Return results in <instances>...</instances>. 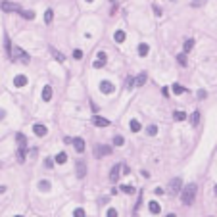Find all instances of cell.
Segmentation results:
<instances>
[{"mask_svg": "<svg viewBox=\"0 0 217 217\" xmlns=\"http://www.w3.org/2000/svg\"><path fill=\"white\" fill-rule=\"evenodd\" d=\"M92 125H96V127H110V119L100 117V115H94V117H92Z\"/></svg>", "mask_w": 217, "mask_h": 217, "instance_id": "5", "label": "cell"}, {"mask_svg": "<svg viewBox=\"0 0 217 217\" xmlns=\"http://www.w3.org/2000/svg\"><path fill=\"white\" fill-rule=\"evenodd\" d=\"M52 17H54V12L52 10H46L44 12V23H52Z\"/></svg>", "mask_w": 217, "mask_h": 217, "instance_id": "28", "label": "cell"}, {"mask_svg": "<svg viewBox=\"0 0 217 217\" xmlns=\"http://www.w3.org/2000/svg\"><path fill=\"white\" fill-rule=\"evenodd\" d=\"M42 100H44V102H50V100H52V86H44V89H42Z\"/></svg>", "mask_w": 217, "mask_h": 217, "instance_id": "11", "label": "cell"}, {"mask_svg": "<svg viewBox=\"0 0 217 217\" xmlns=\"http://www.w3.org/2000/svg\"><path fill=\"white\" fill-rule=\"evenodd\" d=\"M144 83H146V73H144V71H142V73H140L139 77L135 79V85H136V86H142Z\"/></svg>", "mask_w": 217, "mask_h": 217, "instance_id": "18", "label": "cell"}, {"mask_svg": "<svg viewBox=\"0 0 217 217\" xmlns=\"http://www.w3.org/2000/svg\"><path fill=\"white\" fill-rule=\"evenodd\" d=\"M173 92H175V94H183V92H186V89H185L183 85L175 83V85H173Z\"/></svg>", "mask_w": 217, "mask_h": 217, "instance_id": "22", "label": "cell"}, {"mask_svg": "<svg viewBox=\"0 0 217 217\" xmlns=\"http://www.w3.org/2000/svg\"><path fill=\"white\" fill-rule=\"evenodd\" d=\"M196 192H198V186L190 183V185H186L183 192H181V202H183L185 206H192L194 204V198H196Z\"/></svg>", "mask_w": 217, "mask_h": 217, "instance_id": "1", "label": "cell"}, {"mask_svg": "<svg viewBox=\"0 0 217 217\" xmlns=\"http://www.w3.org/2000/svg\"><path fill=\"white\" fill-rule=\"evenodd\" d=\"M162 92H163V96H169V89H167V86H163Z\"/></svg>", "mask_w": 217, "mask_h": 217, "instance_id": "42", "label": "cell"}, {"mask_svg": "<svg viewBox=\"0 0 217 217\" xmlns=\"http://www.w3.org/2000/svg\"><path fill=\"white\" fill-rule=\"evenodd\" d=\"M19 16H23L25 19H33V17H35V12H33V10H21Z\"/></svg>", "mask_w": 217, "mask_h": 217, "instance_id": "24", "label": "cell"}, {"mask_svg": "<svg viewBox=\"0 0 217 217\" xmlns=\"http://www.w3.org/2000/svg\"><path fill=\"white\" fill-rule=\"evenodd\" d=\"M148 50H150L148 44H144V42H142V44L139 46V54H140V56H146V54H148Z\"/></svg>", "mask_w": 217, "mask_h": 217, "instance_id": "31", "label": "cell"}, {"mask_svg": "<svg viewBox=\"0 0 217 217\" xmlns=\"http://www.w3.org/2000/svg\"><path fill=\"white\" fill-rule=\"evenodd\" d=\"M106 217H117V209H115V207H108Z\"/></svg>", "mask_w": 217, "mask_h": 217, "instance_id": "33", "label": "cell"}, {"mask_svg": "<svg viewBox=\"0 0 217 217\" xmlns=\"http://www.w3.org/2000/svg\"><path fill=\"white\" fill-rule=\"evenodd\" d=\"M148 209H150V211L154 213V215H158V213L162 211V206L158 204V202H154V200H152V202H150V206H148Z\"/></svg>", "mask_w": 217, "mask_h": 217, "instance_id": "14", "label": "cell"}, {"mask_svg": "<svg viewBox=\"0 0 217 217\" xmlns=\"http://www.w3.org/2000/svg\"><path fill=\"white\" fill-rule=\"evenodd\" d=\"M16 140H17V144H19V148H27V136H25L23 133H17V135H16Z\"/></svg>", "mask_w": 217, "mask_h": 217, "instance_id": "12", "label": "cell"}, {"mask_svg": "<svg viewBox=\"0 0 217 217\" xmlns=\"http://www.w3.org/2000/svg\"><path fill=\"white\" fill-rule=\"evenodd\" d=\"M50 52L54 54V58H56L58 62H66V56H63V54H60V52H58V50H56L54 46H50Z\"/></svg>", "mask_w": 217, "mask_h": 217, "instance_id": "16", "label": "cell"}, {"mask_svg": "<svg viewBox=\"0 0 217 217\" xmlns=\"http://www.w3.org/2000/svg\"><path fill=\"white\" fill-rule=\"evenodd\" d=\"M73 217H85V209L83 207H77L73 211Z\"/></svg>", "mask_w": 217, "mask_h": 217, "instance_id": "35", "label": "cell"}, {"mask_svg": "<svg viewBox=\"0 0 217 217\" xmlns=\"http://www.w3.org/2000/svg\"><path fill=\"white\" fill-rule=\"evenodd\" d=\"M100 90H102L104 94H112V92L115 90V86L110 81H102V83H100Z\"/></svg>", "mask_w": 217, "mask_h": 217, "instance_id": "7", "label": "cell"}, {"mask_svg": "<svg viewBox=\"0 0 217 217\" xmlns=\"http://www.w3.org/2000/svg\"><path fill=\"white\" fill-rule=\"evenodd\" d=\"M202 4H204V0H194V2H192L194 8H198V6H202Z\"/></svg>", "mask_w": 217, "mask_h": 217, "instance_id": "39", "label": "cell"}, {"mask_svg": "<svg viewBox=\"0 0 217 217\" xmlns=\"http://www.w3.org/2000/svg\"><path fill=\"white\" fill-rule=\"evenodd\" d=\"M73 58H75V60H81V58H83V52H81V50H73Z\"/></svg>", "mask_w": 217, "mask_h": 217, "instance_id": "37", "label": "cell"}, {"mask_svg": "<svg viewBox=\"0 0 217 217\" xmlns=\"http://www.w3.org/2000/svg\"><path fill=\"white\" fill-rule=\"evenodd\" d=\"M86 2H94V0H86Z\"/></svg>", "mask_w": 217, "mask_h": 217, "instance_id": "47", "label": "cell"}, {"mask_svg": "<svg viewBox=\"0 0 217 217\" xmlns=\"http://www.w3.org/2000/svg\"><path fill=\"white\" fill-rule=\"evenodd\" d=\"M106 58H108V54L104 52V50H100V52H98V58H96V60H100V62H106Z\"/></svg>", "mask_w": 217, "mask_h": 217, "instance_id": "36", "label": "cell"}, {"mask_svg": "<svg viewBox=\"0 0 217 217\" xmlns=\"http://www.w3.org/2000/svg\"><path fill=\"white\" fill-rule=\"evenodd\" d=\"M4 117H6V112H4V110H0V119H4Z\"/></svg>", "mask_w": 217, "mask_h": 217, "instance_id": "43", "label": "cell"}, {"mask_svg": "<svg viewBox=\"0 0 217 217\" xmlns=\"http://www.w3.org/2000/svg\"><path fill=\"white\" fill-rule=\"evenodd\" d=\"M167 217H177V215H175V213H169V215H167Z\"/></svg>", "mask_w": 217, "mask_h": 217, "instance_id": "45", "label": "cell"}, {"mask_svg": "<svg viewBox=\"0 0 217 217\" xmlns=\"http://www.w3.org/2000/svg\"><path fill=\"white\" fill-rule=\"evenodd\" d=\"M67 162V154L66 152H60V154L56 156V163H66Z\"/></svg>", "mask_w": 217, "mask_h": 217, "instance_id": "21", "label": "cell"}, {"mask_svg": "<svg viewBox=\"0 0 217 217\" xmlns=\"http://www.w3.org/2000/svg\"><path fill=\"white\" fill-rule=\"evenodd\" d=\"M12 58H13V60H21L23 63H27L29 60H31V58H29V56L25 54V50H23V48H19V46H16V48H13Z\"/></svg>", "mask_w": 217, "mask_h": 217, "instance_id": "2", "label": "cell"}, {"mask_svg": "<svg viewBox=\"0 0 217 217\" xmlns=\"http://www.w3.org/2000/svg\"><path fill=\"white\" fill-rule=\"evenodd\" d=\"M192 48H194V39H186V40H185V48H183V50H185V54H186V52H190Z\"/></svg>", "mask_w": 217, "mask_h": 217, "instance_id": "19", "label": "cell"}, {"mask_svg": "<svg viewBox=\"0 0 217 217\" xmlns=\"http://www.w3.org/2000/svg\"><path fill=\"white\" fill-rule=\"evenodd\" d=\"M75 169H77V177H79V179H83V177L86 175V163H85L83 160L77 162V167H75Z\"/></svg>", "mask_w": 217, "mask_h": 217, "instance_id": "9", "label": "cell"}, {"mask_svg": "<svg viewBox=\"0 0 217 217\" xmlns=\"http://www.w3.org/2000/svg\"><path fill=\"white\" fill-rule=\"evenodd\" d=\"M173 119H175V121H185L186 119V113L185 112H175V113H173Z\"/></svg>", "mask_w": 217, "mask_h": 217, "instance_id": "26", "label": "cell"}, {"mask_svg": "<svg viewBox=\"0 0 217 217\" xmlns=\"http://www.w3.org/2000/svg\"><path fill=\"white\" fill-rule=\"evenodd\" d=\"M96 158H102V156H108L112 154V146H104V144H100V146H96Z\"/></svg>", "mask_w": 217, "mask_h": 217, "instance_id": "6", "label": "cell"}, {"mask_svg": "<svg viewBox=\"0 0 217 217\" xmlns=\"http://www.w3.org/2000/svg\"><path fill=\"white\" fill-rule=\"evenodd\" d=\"M0 8H2L4 12H17V13H21V10H23V8H19V6L13 4V2H2Z\"/></svg>", "mask_w": 217, "mask_h": 217, "instance_id": "4", "label": "cell"}, {"mask_svg": "<svg viewBox=\"0 0 217 217\" xmlns=\"http://www.w3.org/2000/svg\"><path fill=\"white\" fill-rule=\"evenodd\" d=\"M16 217H23V215H16Z\"/></svg>", "mask_w": 217, "mask_h": 217, "instance_id": "48", "label": "cell"}, {"mask_svg": "<svg viewBox=\"0 0 217 217\" xmlns=\"http://www.w3.org/2000/svg\"><path fill=\"white\" fill-rule=\"evenodd\" d=\"M17 162H19V163L25 162V148H19V150H17Z\"/></svg>", "mask_w": 217, "mask_h": 217, "instance_id": "30", "label": "cell"}, {"mask_svg": "<svg viewBox=\"0 0 217 217\" xmlns=\"http://www.w3.org/2000/svg\"><path fill=\"white\" fill-rule=\"evenodd\" d=\"M13 85H16V86H25V85H27V77H25V75H16V79H13Z\"/></svg>", "mask_w": 217, "mask_h": 217, "instance_id": "15", "label": "cell"}, {"mask_svg": "<svg viewBox=\"0 0 217 217\" xmlns=\"http://www.w3.org/2000/svg\"><path fill=\"white\" fill-rule=\"evenodd\" d=\"M198 121H200V112H194V113L190 115V123H192L194 127H196V125H198Z\"/></svg>", "mask_w": 217, "mask_h": 217, "instance_id": "29", "label": "cell"}, {"mask_svg": "<svg viewBox=\"0 0 217 217\" xmlns=\"http://www.w3.org/2000/svg\"><path fill=\"white\" fill-rule=\"evenodd\" d=\"M112 2H113V0H112Z\"/></svg>", "mask_w": 217, "mask_h": 217, "instance_id": "49", "label": "cell"}, {"mask_svg": "<svg viewBox=\"0 0 217 217\" xmlns=\"http://www.w3.org/2000/svg\"><path fill=\"white\" fill-rule=\"evenodd\" d=\"M206 94H207L206 90H198V98H206Z\"/></svg>", "mask_w": 217, "mask_h": 217, "instance_id": "41", "label": "cell"}, {"mask_svg": "<svg viewBox=\"0 0 217 217\" xmlns=\"http://www.w3.org/2000/svg\"><path fill=\"white\" fill-rule=\"evenodd\" d=\"M215 196H217V186H215Z\"/></svg>", "mask_w": 217, "mask_h": 217, "instance_id": "46", "label": "cell"}, {"mask_svg": "<svg viewBox=\"0 0 217 217\" xmlns=\"http://www.w3.org/2000/svg\"><path fill=\"white\" fill-rule=\"evenodd\" d=\"M113 144H115V146H123V144H125V139H123L121 135H115L113 136Z\"/></svg>", "mask_w": 217, "mask_h": 217, "instance_id": "27", "label": "cell"}, {"mask_svg": "<svg viewBox=\"0 0 217 217\" xmlns=\"http://www.w3.org/2000/svg\"><path fill=\"white\" fill-rule=\"evenodd\" d=\"M33 133L37 135V136H46V127L44 125H40V123H37V125H33Z\"/></svg>", "mask_w": 217, "mask_h": 217, "instance_id": "10", "label": "cell"}, {"mask_svg": "<svg viewBox=\"0 0 217 217\" xmlns=\"http://www.w3.org/2000/svg\"><path fill=\"white\" fill-rule=\"evenodd\" d=\"M73 146H75V150L79 152V154H83V152H85V140L83 139H75L73 140Z\"/></svg>", "mask_w": 217, "mask_h": 217, "instance_id": "13", "label": "cell"}, {"mask_svg": "<svg viewBox=\"0 0 217 217\" xmlns=\"http://www.w3.org/2000/svg\"><path fill=\"white\" fill-rule=\"evenodd\" d=\"M52 165H54L52 160H44V167H52Z\"/></svg>", "mask_w": 217, "mask_h": 217, "instance_id": "40", "label": "cell"}, {"mask_svg": "<svg viewBox=\"0 0 217 217\" xmlns=\"http://www.w3.org/2000/svg\"><path fill=\"white\" fill-rule=\"evenodd\" d=\"M146 133H148L150 136H154V135H158V127H156V125H150V127L146 129Z\"/></svg>", "mask_w": 217, "mask_h": 217, "instance_id": "34", "label": "cell"}, {"mask_svg": "<svg viewBox=\"0 0 217 217\" xmlns=\"http://www.w3.org/2000/svg\"><path fill=\"white\" fill-rule=\"evenodd\" d=\"M121 190L125 192V194H135V188H133L131 185H125V186H121Z\"/></svg>", "mask_w": 217, "mask_h": 217, "instance_id": "32", "label": "cell"}, {"mask_svg": "<svg viewBox=\"0 0 217 217\" xmlns=\"http://www.w3.org/2000/svg\"><path fill=\"white\" fill-rule=\"evenodd\" d=\"M181 188H183V181H181V177L171 179V183H169V192H171V194H177Z\"/></svg>", "mask_w": 217, "mask_h": 217, "instance_id": "3", "label": "cell"}, {"mask_svg": "<svg viewBox=\"0 0 217 217\" xmlns=\"http://www.w3.org/2000/svg\"><path fill=\"white\" fill-rule=\"evenodd\" d=\"M6 192V186H2V185H0V194H4Z\"/></svg>", "mask_w": 217, "mask_h": 217, "instance_id": "44", "label": "cell"}, {"mask_svg": "<svg viewBox=\"0 0 217 217\" xmlns=\"http://www.w3.org/2000/svg\"><path fill=\"white\" fill-rule=\"evenodd\" d=\"M50 188V181H40V183H39V190L40 192H46Z\"/></svg>", "mask_w": 217, "mask_h": 217, "instance_id": "23", "label": "cell"}, {"mask_svg": "<svg viewBox=\"0 0 217 217\" xmlns=\"http://www.w3.org/2000/svg\"><path fill=\"white\" fill-rule=\"evenodd\" d=\"M177 63H179L181 67H185V66H186V54H185V52L177 56Z\"/></svg>", "mask_w": 217, "mask_h": 217, "instance_id": "25", "label": "cell"}, {"mask_svg": "<svg viewBox=\"0 0 217 217\" xmlns=\"http://www.w3.org/2000/svg\"><path fill=\"white\" fill-rule=\"evenodd\" d=\"M113 40H115V42H123V40H125V31H121V29H119V31H115Z\"/></svg>", "mask_w": 217, "mask_h": 217, "instance_id": "17", "label": "cell"}, {"mask_svg": "<svg viewBox=\"0 0 217 217\" xmlns=\"http://www.w3.org/2000/svg\"><path fill=\"white\" fill-rule=\"evenodd\" d=\"M140 129H142V125H140V123L136 121V119H131V131H133V133H139Z\"/></svg>", "mask_w": 217, "mask_h": 217, "instance_id": "20", "label": "cell"}, {"mask_svg": "<svg viewBox=\"0 0 217 217\" xmlns=\"http://www.w3.org/2000/svg\"><path fill=\"white\" fill-rule=\"evenodd\" d=\"M119 171H121V165H119V163H115L113 167H112V171H110V181H112V183H117V179H119Z\"/></svg>", "mask_w": 217, "mask_h": 217, "instance_id": "8", "label": "cell"}, {"mask_svg": "<svg viewBox=\"0 0 217 217\" xmlns=\"http://www.w3.org/2000/svg\"><path fill=\"white\" fill-rule=\"evenodd\" d=\"M92 66H94L96 69H102V67H104V62H100V60H96L94 63H92Z\"/></svg>", "mask_w": 217, "mask_h": 217, "instance_id": "38", "label": "cell"}]
</instances>
